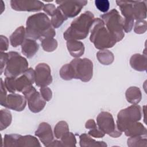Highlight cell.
<instances>
[{"label":"cell","mask_w":147,"mask_h":147,"mask_svg":"<svg viewBox=\"0 0 147 147\" xmlns=\"http://www.w3.org/2000/svg\"><path fill=\"white\" fill-rule=\"evenodd\" d=\"M35 135L40 138L41 142L45 146H48L53 140L51 126L46 122H42L39 125L37 130L35 132Z\"/></svg>","instance_id":"obj_15"},{"label":"cell","mask_w":147,"mask_h":147,"mask_svg":"<svg viewBox=\"0 0 147 147\" xmlns=\"http://www.w3.org/2000/svg\"><path fill=\"white\" fill-rule=\"evenodd\" d=\"M35 83L37 86L45 87L52 82V77L49 66L46 63H40L36 66Z\"/></svg>","instance_id":"obj_11"},{"label":"cell","mask_w":147,"mask_h":147,"mask_svg":"<svg viewBox=\"0 0 147 147\" xmlns=\"http://www.w3.org/2000/svg\"><path fill=\"white\" fill-rule=\"evenodd\" d=\"M39 45L34 40L27 38L21 45V52L28 58L32 57L38 51Z\"/></svg>","instance_id":"obj_16"},{"label":"cell","mask_w":147,"mask_h":147,"mask_svg":"<svg viewBox=\"0 0 147 147\" xmlns=\"http://www.w3.org/2000/svg\"><path fill=\"white\" fill-rule=\"evenodd\" d=\"M11 114L7 109L1 110V130L5 129L8 127L11 122Z\"/></svg>","instance_id":"obj_27"},{"label":"cell","mask_w":147,"mask_h":147,"mask_svg":"<svg viewBox=\"0 0 147 147\" xmlns=\"http://www.w3.org/2000/svg\"><path fill=\"white\" fill-rule=\"evenodd\" d=\"M67 47L71 55L74 57H79L82 56L84 52L83 43L78 40H67Z\"/></svg>","instance_id":"obj_19"},{"label":"cell","mask_w":147,"mask_h":147,"mask_svg":"<svg viewBox=\"0 0 147 147\" xmlns=\"http://www.w3.org/2000/svg\"><path fill=\"white\" fill-rule=\"evenodd\" d=\"M40 94L41 96L46 101H49L52 96V92L51 90L47 87V86L45 87H42L40 89Z\"/></svg>","instance_id":"obj_36"},{"label":"cell","mask_w":147,"mask_h":147,"mask_svg":"<svg viewBox=\"0 0 147 147\" xmlns=\"http://www.w3.org/2000/svg\"><path fill=\"white\" fill-rule=\"evenodd\" d=\"M73 79L87 82L91 80L93 74V63L87 58H76L69 64Z\"/></svg>","instance_id":"obj_5"},{"label":"cell","mask_w":147,"mask_h":147,"mask_svg":"<svg viewBox=\"0 0 147 147\" xmlns=\"http://www.w3.org/2000/svg\"><path fill=\"white\" fill-rule=\"evenodd\" d=\"M15 78L6 77L5 79L4 85L7 90L11 93H14L16 91L15 87Z\"/></svg>","instance_id":"obj_35"},{"label":"cell","mask_w":147,"mask_h":147,"mask_svg":"<svg viewBox=\"0 0 147 147\" xmlns=\"http://www.w3.org/2000/svg\"><path fill=\"white\" fill-rule=\"evenodd\" d=\"M133 2L134 1H116V3L119 6L122 15L125 17V19H134Z\"/></svg>","instance_id":"obj_21"},{"label":"cell","mask_w":147,"mask_h":147,"mask_svg":"<svg viewBox=\"0 0 147 147\" xmlns=\"http://www.w3.org/2000/svg\"><path fill=\"white\" fill-rule=\"evenodd\" d=\"M61 142L64 146H75L76 140L72 133L67 132L61 138Z\"/></svg>","instance_id":"obj_32"},{"label":"cell","mask_w":147,"mask_h":147,"mask_svg":"<svg viewBox=\"0 0 147 147\" xmlns=\"http://www.w3.org/2000/svg\"><path fill=\"white\" fill-rule=\"evenodd\" d=\"M94 14L90 11H87L80 15L71 22L69 27L63 34L64 39L82 40L88 36L90 30L94 23Z\"/></svg>","instance_id":"obj_2"},{"label":"cell","mask_w":147,"mask_h":147,"mask_svg":"<svg viewBox=\"0 0 147 147\" xmlns=\"http://www.w3.org/2000/svg\"><path fill=\"white\" fill-rule=\"evenodd\" d=\"M1 105L17 111H21L26 105V99L22 95L13 93L7 95L5 102Z\"/></svg>","instance_id":"obj_13"},{"label":"cell","mask_w":147,"mask_h":147,"mask_svg":"<svg viewBox=\"0 0 147 147\" xmlns=\"http://www.w3.org/2000/svg\"><path fill=\"white\" fill-rule=\"evenodd\" d=\"M95 5L96 8L101 12H107L110 7V2L108 0H95Z\"/></svg>","instance_id":"obj_33"},{"label":"cell","mask_w":147,"mask_h":147,"mask_svg":"<svg viewBox=\"0 0 147 147\" xmlns=\"http://www.w3.org/2000/svg\"><path fill=\"white\" fill-rule=\"evenodd\" d=\"M0 37H1V47H0L1 52L5 51L8 49V46H9L8 39L6 38V36H3L2 35H1Z\"/></svg>","instance_id":"obj_40"},{"label":"cell","mask_w":147,"mask_h":147,"mask_svg":"<svg viewBox=\"0 0 147 147\" xmlns=\"http://www.w3.org/2000/svg\"><path fill=\"white\" fill-rule=\"evenodd\" d=\"M80 146H106L107 145L103 141H96L86 133L80 136Z\"/></svg>","instance_id":"obj_25"},{"label":"cell","mask_w":147,"mask_h":147,"mask_svg":"<svg viewBox=\"0 0 147 147\" xmlns=\"http://www.w3.org/2000/svg\"><path fill=\"white\" fill-rule=\"evenodd\" d=\"M85 126L87 129H93V128L96 127L97 126H96V123L95 122V121L93 119H89L88 121L86 122Z\"/></svg>","instance_id":"obj_42"},{"label":"cell","mask_w":147,"mask_h":147,"mask_svg":"<svg viewBox=\"0 0 147 147\" xmlns=\"http://www.w3.org/2000/svg\"><path fill=\"white\" fill-rule=\"evenodd\" d=\"M126 98L128 102L137 105L138 103L142 98L141 90L137 87H130L126 91Z\"/></svg>","instance_id":"obj_24"},{"label":"cell","mask_w":147,"mask_h":147,"mask_svg":"<svg viewBox=\"0 0 147 147\" xmlns=\"http://www.w3.org/2000/svg\"><path fill=\"white\" fill-rule=\"evenodd\" d=\"M22 93L28 100L29 109L32 112L37 113L42 110L44 108L46 105V100H44L33 86H30L22 91Z\"/></svg>","instance_id":"obj_9"},{"label":"cell","mask_w":147,"mask_h":147,"mask_svg":"<svg viewBox=\"0 0 147 147\" xmlns=\"http://www.w3.org/2000/svg\"><path fill=\"white\" fill-rule=\"evenodd\" d=\"M90 30V40L98 49L103 50L111 48L117 42L116 38L110 33L103 21L99 18L94 19Z\"/></svg>","instance_id":"obj_3"},{"label":"cell","mask_w":147,"mask_h":147,"mask_svg":"<svg viewBox=\"0 0 147 147\" xmlns=\"http://www.w3.org/2000/svg\"><path fill=\"white\" fill-rule=\"evenodd\" d=\"M9 59L8 53L1 52V74L2 73L3 68L6 67L7 62Z\"/></svg>","instance_id":"obj_39"},{"label":"cell","mask_w":147,"mask_h":147,"mask_svg":"<svg viewBox=\"0 0 147 147\" xmlns=\"http://www.w3.org/2000/svg\"><path fill=\"white\" fill-rule=\"evenodd\" d=\"M11 8L16 11H38L43 9L44 4L38 0H11Z\"/></svg>","instance_id":"obj_12"},{"label":"cell","mask_w":147,"mask_h":147,"mask_svg":"<svg viewBox=\"0 0 147 147\" xmlns=\"http://www.w3.org/2000/svg\"><path fill=\"white\" fill-rule=\"evenodd\" d=\"M88 134L96 138H102L105 136V133L97 126L90 129L88 131Z\"/></svg>","instance_id":"obj_37"},{"label":"cell","mask_w":147,"mask_h":147,"mask_svg":"<svg viewBox=\"0 0 147 147\" xmlns=\"http://www.w3.org/2000/svg\"><path fill=\"white\" fill-rule=\"evenodd\" d=\"M96 56L98 61L103 65H109L114 61V55L113 53L107 49L99 51L98 52Z\"/></svg>","instance_id":"obj_26"},{"label":"cell","mask_w":147,"mask_h":147,"mask_svg":"<svg viewBox=\"0 0 147 147\" xmlns=\"http://www.w3.org/2000/svg\"><path fill=\"white\" fill-rule=\"evenodd\" d=\"M56 9H57V8L56 7V6L53 4L48 3V4H46V5H44L42 10L47 14H48L49 16L52 17L54 14V13H55Z\"/></svg>","instance_id":"obj_38"},{"label":"cell","mask_w":147,"mask_h":147,"mask_svg":"<svg viewBox=\"0 0 147 147\" xmlns=\"http://www.w3.org/2000/svg\"><path fill=\"white\" fill-rule=\"evenodd\" d=\"M135 33L142 34L146 30V21L145 20H138L136 22L134 29Z\"/></svg>","instance_id":"obj_34"},{"label":"cell","mask_w":147,"mask_h":147,"mask_svg":"<svg viewBox=\"0 0 147 147\" xmlns=\"http://www.w3.org/2000/svg\"><path fill=\"white\" fill-rule=\"evenodd\" d=\"M67 20V18L65 17V16L63 14L61 11L57 7L55 13L52 16L51 22L52 26L54 28H58L63 24V22Z\"/></svg>","instance_id":"obj_28"},{"label":"cell","mask_w":147,"mask_h":147,"mask_svg":"<svg viewBox=\"0 0 147 147\" xmlns=\"http://www.w3.org/2000/svg\"><path fill=\"white\" fill-rule=\"evenodd\" d=\"M142 118V109L139 105H133L121 110L118 114L117 127L121 132L130 124L140 121Z\"/></svg>","instance_id":"obj_7"},{"label":"cell","mask_w":147,"mask_h":147,"mask_svg":"<svg viewBox=\"0 0 147 147\" xmlns=\"http://www.w3.org/2000/svg\"><path fill=\"white\" fill-rule=\"evenodd\" d=\"M125 134L128 137H135L146 135V129L140 122H135L127 126L124 130Z\"/></svg>","instance_id":"obj_18"},{"label":"cell","mask_w":147,"mask_h":147,"mask_svg":"<svg viewBox=\"0 0 147 147\" xmlns=\"http://www.w3.org/2000/svg\"><path fill=\"white\" fill-rule=\"evenodd\" d=\"M101 20L106 25V28L116 38L117 42L122 40L125 36L123 30V19L115 9L100 16Z\"/></svg>","instance_id":"obj_4"},{"label":"cell","mask_w":147,"mask_h":147,"mask_svg":"<svg viewBox=\"0 0 147 147\" xmlns=\"http://www.w3.org/2000/svg\"><path fill=\"white\" fill-rule=\"evenodd\" d=\"M35 81V73L33 68H28L22 75L15 78V87L18 92L24 91L25 89L32 86Z\"/></svg>","instance_id":"obj_14"},{"label":"cell","mask_w":147,"mask_h":147,"mask_svg":"<svg viewBox=\"0 0 147 147\" xmlns=\"http://www.w3.org/2000/svg\"><path fill=\"white\" fill-rule=\"evenodd\" d=\"M9 59L4 70L6 77L17 78L28 69L27 60L16 52L8 53Z\"/></svg>","instance_id":"obj_6"},{"label":"cell","mask_w":147,"mask_h":147,"mask_svg":"<svg viewBox=\"0 0 147 147\" xmlns=\"http://www.w3.org/2000/svg\"><path fill=\"white\" fill-rule=\"evenodd\" d=\"M56 32L48 17L44 13H38L29 16L26 21V37L29 39L40 40L53 38Z\"/></svg>","instance_id":"obj_1"},{"label":"cell","mask_w":147,"mask_h":147,"mask_svg":"<svg viewBox=\"0 0 147 147\" xmlns=\"http://www.w3.org/2000/svg\"><path fill=\"white\" fill-rule=\"evenodd\" d=\"M57 8L65 18H73L76 16L82 9L87 3V1H56Z\"/></svg>","instance_id":"obj_10"},{"label":"cell","mask_w":147,"mask_h":147,"mask_svg":"<svg viewBox=\"0 0 147 147\" xmlns=\"http://www.w3.org/2000/svg\"><path fill=\"white\" fill-rule=\"evenodd\" d=\"M130 66L138 71H144L146 70L147 57L146 55L139 53L133 55L130 59Z\"/></svg>","instance_id":"obj_17"},{"label":"cell","mask_w":147,"mask_h":147,"mask_svg":"<svg viewBox=\"0 0 147 147\" xmlns=\"http://www.w3.org/2000/svg\"><path fill=\"white\" fill-rule=\"evenodd\" d=\"M16 146H41V145L38 140L33 136L19 135L16 141Z\"/></svg>","instance_id":"obj_23"},{"label":"cell","mask_w":147,"mask_h":147,"mask_svg":"<svg viewBox=\"0 0 147 147\" xmlns=\"http://www.w3.org/2000/svg\"><path fill=\"white\" fill-rule=\"evenodd\" d=\"M41 42L42 49L46 52H52L57 47V42L53 38H45L42 39Z\"/></svg>","instance_id":"obj_31"},{"label":"cell","mask_w":147,"mask_h":147,"mask_svg":"<svg viewBox=\"0 0 147 147\" xmlns=\"http://www.w3.org/2000/svg\"><path fill=\"white\" fill-rule=\"evenodd\" d=\"M7 96V92L6 87L3 82L2 79H1V104L3 103Z\"/></svg>","instance_id":"obj_41"},{"label":"cell","mask_w":147,"mask_h":147,"mask_svg":"<svg viewBox=\"0 0 147 147\" xmlns=\"http://www.w3.org/2000/svg\"><path fill=\"white\" fill-rule=\"evenodd\" d=\"M68 131L69 127L67 123L65 121H60L55 126V136L58 139L61 138L65 133Z\"/></svg>","instance_id":"obj_29"},{"label":"cell","mask_w":147,"mask_h":147,"mask_svg":"<svg viewBox=\"0 0 147 147\" xmlns=\"http://www.w3.org/2000/svg\"><path fill=\"white\" fill-rule=\"evenodd\" d=\"M146 1H137L133 2L134 17L137 21L142 20L146 18Z\"/></svg>","instance_id":"obj_22"},{"label":"cell","mask_w":147,"mask_h":147,"mask_svg":"<svg viewBox=\"0 0 147 147\" xmlns=\"http://www.w3.org/2000/svg\"><path fill=\"white\" fill-rule=\"evenodd\" d=\"M26 37V30L23 26L17 28L10 37V44L13 47L22 45Z\"/></svg>","instance_id":"obj_20"},{"label":"cell","mask_w":147,"mask_h":147,"mask_svg":"<svg viewBox=\"0 0 147 147\" xmlns=\"http://www.w3.org/2000/svg\"><path fill=\"white\" fill-rule=\"evenodd\" d=\"M146 135L130 137L127 140V145L129 146H146Z\"/></svg>","instance_id":"obj_30"},{"label":"cell","mask_w":147,"mask_h":147,"mask_svg":"<svg viewBox=\"0 0 147 147\" xmlns=\"http://www.w3.org/2000/svg\"><path fill=\"white\" fill-rule=\"evenodd\" d=\"M98 127L105 133L113 137H119L122 134L116 127L111 114L102 111L99 114L96 118Z\"/></svg>","instance_id":"obj_8"}]
</instances>
